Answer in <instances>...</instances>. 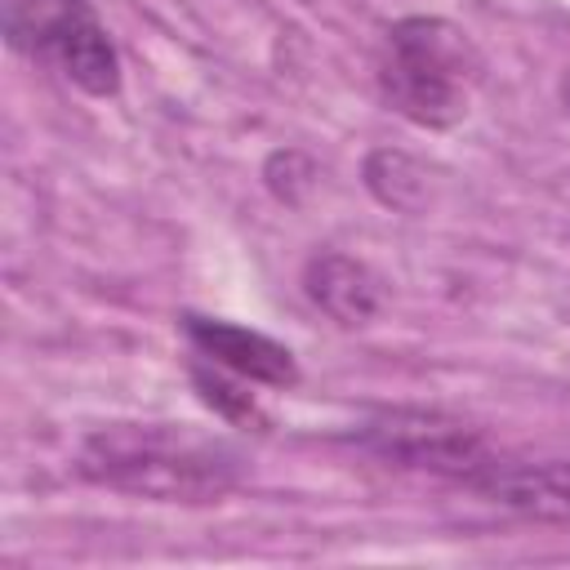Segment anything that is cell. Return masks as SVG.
Here are the masks:
<instances>
[{"instance_id":"obj_1","label":"cell","mask_w":570,"mask_h":570,"mask_svg":"<svg viewBox=\"0 0 570 570\" xmlns=\"http://www.w3.org/2000/svg\"><path fill=\"white\" fill-rule=\"evenodd\" d=\"M76 472L151 503H214L240 481L245 459L191 423H107L80 441Z\"/></svg>"},{"instance_id":"obj_9","label":"cell","mask_w":570,"mask_h":570,"mask_svg":"<svg viewBox=\"0 0 570 570\" xmlns=\"http://www.w3.org/2000/svg\"><path fill=\"white\" fill-rule=\"evenodd\" d=\"M191 379H196V387H200V396L223 414V419H232V423H245V428H267V414L258 410V401H254V392H240L236 383H227L223 374H209V370H191Z\"/></svg>"},{"instance_id":"obj_8","label":"cell","mask_w":570,"mask_h":570,"mask_svg":"<svg viewBox=\"0 0 570 570\" xmlns=\"http://www.w3.org/2000/svg\"><path fill=\"white\" fill-rule=\"evenodd\" d=\"M365 183L383 205H396V209H414L423 200V174L401 151H374L365 165Z\"/></svg>"},{"instance_id":"obj_2","label":"cell","mask_w":570,"mask_h":570,"mask_svg":"<svg viewBox=\"0 0 570 570\" xmlns=\"http://www.w3.org/2000/svg\"><path fill=\"white\" fill-rule=\"evenodd\" d=\"M481 49L463 27L445 18H401L387 27L379 49L383 102L423 129L459 125L481 85Z\"/></svg>"},{"instance_id":"obj_10","label":"cell","mask_w":570,"mask_h":570,"mask_svg":"<svg viewBox=\"0 0 570 570\" xmlns=\"http://www.w3.org/2000/svg\"><path fill=\"white\" fill-rule=\"evenodd\" d=\"M561 98H566V111H570V76H566V85H561Z\"/></svg>"},{"instance_id":"obj_5","label":"cell","mask_w":570,"mask_h":570,"mask_svg":"<svg viewBox=\"0 0 570 570\" xmlns=\"http://www.w3.org/2000/svg\"><path fill=\"white\" fill-rule=\"evenodd\" d=\"M187 343L196 347L200 361H209L214 370H227L245 383H263V387H294L298 383V365L289 356L285 343L232 325V321H214V316H183Z\"/></svg>"},{"instance_id":"obj_7","label":"cell","mask_w":570,"mask_h":570,"mask_svg":"<svg viewBox=\"0 0 570 570\" xmlns=\"http://www.w3.org/2000/svg\"><path fill=\"white\" fill-rule=\"evenodd\" d=\"M476 494L490 503L534 517V521H570V459L557 463H499L481 481H472Z\"/></svg>"},{"instance_id":"obj_3","label":"cell","mask_w":570,"mask_h":570,"mask_svg":"<svg viewBox=\"0 0 570 570\" xmlns=\"http://www.w3.org/2000/svg\"><path fill=\"white\" fill-rule=\"evenodd\" d=\"M4 36L18 53L49 62L94 98L120 89L116 45L89 0H4Z\"/></svg>"},{"instance_id":"obj_6","label":"cell","mask_w":570,"mask_h":570,"mask_svg":"<svg viewBox=\"0 0 570 570\" xmlns=\"http://www.w3.org/2000/svg\"><path fill=\"white\" fill-rule=\"evenodd\" d=\"M303 289L307 298L338 325H365L383 307V281L370 263L352 254H316L303 267Z\"/></svg>"},{"instance_id":"obj_4","label":"cell","mask_w":570,"mask_h":570,"mask_svg":"<svg viewBox=\"0 0 570 570\" xmlns=\"http://www.w3.org/2000/svg\"><path fill=\"white\" fill-rule=\"evenodd\" d=\"M356 441L374 450L379 459H392L401 468H423L459 481H481L490 468H499L490 441L441 410H379L356 428Z\"/></svg>"}]
</instances>
